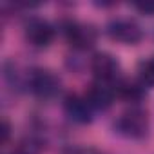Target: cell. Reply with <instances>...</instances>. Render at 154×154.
I'll use <instances>...</instances> for the list:
<instances>
[{
    "instance_id": "cell-1",
    "label": "cell",
    "mask_w": 154,
    "mask_h": 154,
    "mask_svg": "<svg viewBox=\"0 0 154 154\" xmlns=\"http://www.w3.org/2000/svg\"><path fill=\"white\" fill-rule=\"evenodd\" d=\"M26 85L40 100H53L60 94V89H62V82L58 76L53 71L42 69V67H36L27 72Z\"/></svg>"
},
{
    "instance_id": "cell-2",
    "label": "cell",
    "mask_w": 154,
    "mask_h": 154,
    "mask_svg": "<svg viewBox=\"0 0 154 154\" xmlns=\"http://www.w3.org/2000/svg\"><path fill=\"white\" fill-rule=\"evenodd\" d=\"M114 129L118 134L129 140H141L149 132V116L147 111L140 107H132L120 114V118L114 122Z\"/></svg>"
},
{
    "instance_id": "cell-3",
    "label": "cell",
    "mask_w": 154,
    "mask_h": 154,
    "mask_svg": "<svg viewBox=\"0 0 154 154\" xmlns=\"http://www.w3.org/2000/svg\"><path fill=\"white\" fill-rule=\"evenodd\" d=\"M91 72L94 74V80H98V82L118 85L122 67H120V62L111 53L102 51L91 58Z\"/></svg>"
},
{
    "instance_id": "cell-4",
    "label": "cell",
    "mask_w": 154,
    "mask_h": 154,
    "mask_svg": "<svg viewBox=\"0 0 154 154\" xmlns=\"http://www.w3.org/2000/svg\"><path fill=\"white\" fill-rule=\"evenodd\" d=\"M54 35H56L54 26L51 22H47L45 18H40V17L29 18L24 26L26 40L33 47H38V49H44V47L51 45V42L54 40Z\"/></svg>"
},
{
    "instance_id": "cell-5",
    "label": "cell",
    "mask_w": 154,
    "mask_h": 154,
    "mask_svg": "<svg viewBox=\"0 0 154 154\" xmlns=\"http://www.w3.org/2000/svg\"><path fill=\"white\" fill-rule=\"evenodd\" d=\"M63 35L74 49H89L96 44L98 38L94 26L76 22V20H69L63 24Z\"/></svg>"
},
{
    "instance_id": "cell-6",
    "label": "cell",
    "mask_w": 154,
    "mask_h": 154,
    "mask_svg": "<svg viewBox=\"0 0 154 154\" xmlns=\"http://www.w3.org/2000/svg\"><path fill=\"white\" fill-rule=\"evenodd\" d=\"M107 35L120 42V44H127V45H134L143 38V31L140 27L138 22H134L132 18H114L107 24Z\"/></svg>"
},
{
    "instance_id": "cell-7",
    "label": "cell",
    "mask_w": 154,
    "mask_h": 154,
    "mask_svg": "<svg viewBox=\"0 0 154 154\" xmlns=\"http://www.w3.org/2000/svg\"><path fill=\"white\" fill-rule=\"evenodd\" d=\"M63 111L67 114V118L74 123H80V125H85V123H91L93 122V107L91 103L87 102L85 96H80V94H69L65 96L63 100Z\"/></svg>"
},
{
    "instance_id": "cell-8",
    "label": "cell",
    "mask_w": 154,
    "mask_h": 154,
    "mask_svg": "<svg viewBox=\"0 0 154 154\" xmlns=\"http://www.w3.org/2000/svg\"><path fill=\"white\" fill-rule=\"evenodd\" d=\"M85 98H87V102L91 103V107L96 111H105V109H109L111 105H112V102H114V96H116V87L114 85H111V84H103V82H98V80H94L89 87H87V91H85V94H84Z\"/></svg>"
},
{
    "instance_id": "cell-9",
    "label": "cell",
    "mask_w": 154,
    "mask_h": 154,
    "mask_svg": "<svg viewBox=\"0 0 154 154\" xmlns=\"http://www.w3.org/2000/svg\"><path fill=\"white\" fill-rule=\"evenodd\" d=\"M116 94L127 102H140L145 94V87L136 80V82H118L116 85Z\"/></svg>"
},
{
    "instance_id": "cell-10",
    "label": "cell",
    "mask_w": 154,
    "mask_h": 154,
    "mask_svg": "<svg viewBox=\"0 0 154 154\" xmlns=\"http://www.w3.org/2000/svg\"><path fill=\"white\" fill-rule=\"evenodd\" d=\"M138 82L147 89L154 85V54L141 60L138 65Z\"/></svg>"
},
{
    "instance_id": "cell-11",
    "label": "cell",
    "mask_w": 154,
    "mask_h": 154,
    "mask_svg": "<svg viewBox=\"0 0 154 154\" xmlns=\"http://www.w3.org/2000/svg\"><path fill=\"white\" fill-rule=\"evenodd\" d=\"M140 13H147V15H154V2H145V4H136L134 6Z\"/></svg>"
},
{
    "instance_id": "cell-12",
    "label": "cell",
    "mask_w": 154,
    "mask_h": 154,
    "mask_svg": "<svg viewBox=\"0 0 154 154\" xmlns=\"http://www.w3.org/2000/svg\"><path fill=\"white\" fill-rule=\"evenodd\" d=\"M9 132H11L9 122L4 120V122H2V143H8V140H9Z\"/></svg>"
},
{
    "instance_id": "cell-13",
    "label": "cell",
    "mask_w": 154,
    "mask_h": 154,
    "mask_svg": "<svg viewBox=\"0 0 154 154\" xmlns=\"http://www.w3.org/2000/svg\"><path fill=\"white\" fill-rule=\"evenodd\" d=\"M65 154H102V152H98L94 149H71Z\"/></svg>"
},
{
    "instance_id": "cell-14",
    "label": "cell",
    "mask_w": 154,
    "mask_h": 154,
    "mask_svg": "<svg viewBox=\"0 0 154 154\" xmlns=\"http://www.w3.org/2000/svg\"><path fill=\"white\" fill-rule=\"evenodd\" d=\"M11 154H35V150H33L31 147H18V149H15Z\"/></svg>"
}]
</instances>
